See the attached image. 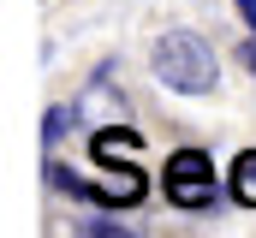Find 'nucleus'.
I'll return each mask as SVG.
<instances>
[{
	"mask_svg": "<svg viewBox=\"0 0 256 238\" xmlns=\"http://www.w3.org/2000/svg\"><path fill=\"white\" fill-rule=\"evenodd\" d=\"M149 66H155V78H161L173 96H208V90H214V78H220L214 48H208L202 36H191V30H167V36L155 42Z\"/></svg>",
	"mask_w": 256,
	"mask_h": 238,
	"instance_id": "nucleus-1",
	"label": "nucleus"
},
{
	"mask_svg": "<svg viewBox=\"0 0 256 238\" xmlns=\"http://www.w3.org/2000/svg\"><path fill=\"white\" fill-rule=\"evenodd\" d=\"M96 173H102V178H78L72 167L48 161V178H54V190H72L78 202H96V208H131V202H143V190H149V178L137 173V167L96 161Z\"/></svg>",
	"mask_w": 256,
	"mask_h": 238,
	"instance_id": "nucleus-2",
	"label": "nucleus"
},
{
	"mask_svg": "<svg viewBox=\"0 0 256 238\" xmlns=\"http://www.w3.org/2000/svg\"><path fill=\"white\" fill-rule=\"evenodd\" d=\"M161 184H167V202H173V208H208V202L220 196V173H214V161H208L202 149H173Z\"/></svg>",
	"mask_w": 256,
	"mask_h": 238,
	"instance_id": "nucleus-3",
	"label": "nucleus"
},
{
	"mask_svg": "<svg viewBox=\"0 0 256 238\" xmlns=\"http://www.w3.org/2000/svg\"><path fill=\"white\" fill-rule=\"evenodd\" d=\"M96 114L108 119V125H126V96H114L108 72H102V78H96V84L78 96V119H96Z\"/></svg>",
	"mask_w": 256,
	"mask_h": 238,
	"instance_id": "nucleus-4",
	"label": "nucleus"
},
{
	"mask_svg": "<svg viewBox=\"0 0 256 238\" xmlns=\"http://www.w3.org/2000/svg\"><path fill=\"white\" fill-rule=\"evenodd\" d=\"M232 196H238L244 208H256V149H244V155L232 161Z\"/></svg>",
	"mask_w": 256,
	"mask_h": 238,
	"instance_id": "nucleus-5",
	"label": "nucleus"
},
{
	"mask_svg": "<svg viewBox=\"0 0 256 238\" xmlns=\"http://www.w3.org/2000/svg\"><path fill=\"white\" fill-rule=\"evenodd\" d=\"M66 125H72V108H48V119H42V137H48V143H60Z\"/></svg>",
	"mask_w": 256,
	"mask_h": 238,
	"instance_id": "nucleus-6",
	"label": "nucleus"
},
{
	"mask_svg": "<svg viewBox=\"0 0 256 238\" xmlns=\"http://www.w3.org/2000/svg\"><path fill=\"white\" fill-rule=\"evenodd\" d=\"M90 238H137V232H126V226H114V220H90Z\"/></svg>",
	"mask_w": 256,
	"mask_h": 238,
	"instance_id": "nucleus-7",
	"label": "nucleus"
},
{
	"mask_svg": "<svg viewBox=\"0 0 256 238\" xmlns=\"http://www.w3.org/2000/svg\"><path fill=\"white\" fill-rule=\"evenodd\" d=\"M238 18L250 24V36H256V0H238Z\"/></svg>",
	"mask_w": 256,
	"mask_h": 238,
	"instance_id": "nucleus-8",
	"label": "nucleus"
},
{
	"mask_svg": "<svg viewBox=\"0 0 256 238\" xmlns=\"http://www.w3.org/2000/svg\"><path fill=\"white\" fill-rule=\"evenodd\" d=\"M244 66H250V72H256V48H244Z\"/></svg>",
	"mask_w": 256,
	"mask_h": 238,
	"instance_id": "nucleus-9",
	"label": "nucleus"
}]
</instances>
